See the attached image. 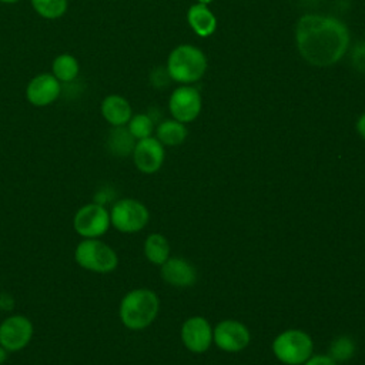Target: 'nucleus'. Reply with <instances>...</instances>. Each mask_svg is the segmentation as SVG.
Instances as JSON below:
<instances>
[{
    "instance_id": "obj_10",
    "label": "nucleus",
    "mask_w": 365,
    "mask_h": 365,
    "mask_svg": "<svg viewBox=\"0 0 365 365\" xmlns=\"http://www.w3.org/2000/svg\"><path fill=\"white\" fill-rule=\"evenodd\" d=\"M201 96L198 90L191 86L175 88L168 101L171 115L180 123H190L195 120L201 111Z\"/></svg>"
},
{
    "instance_id": "obj_1",
    "label": "nucleus",
    "mask_w": 365,
    "mask_h": 365,
    "mask_svg": "<svg viewBox=\"0 0 365 365\" xmlns=\"http://www.w3.org/2000/svg\"><path fill=\"white\" fill-rule=\"evenodd\" d=\"M295 41L304 60L317 67H327L346 53L349 30L336 17L304 14L295 27Z\"/></svg>"
},
{
    "instance_id": "obj_17",
    "label": "nucleus",
    "mask_w": 365,
    "mask_h": 365,
    "mask_svg": "<svg viewBox=\"0 0 365 365\" xmlns=\"http://www.w3.org/2000/svg\"><path fill=\"white\" fill-rule=\"evenodd\" d=\"M135 143L137 140L125 125L113 127L107 135V148L115 157H127L133 154Z\"/></svg>"
},
{
    "instance_id": "obj_12",
    "label": "nucleus",
    "mask_w": 365,
    "mask_h": 365,
    "mask_svg": "<svg viewBox=\"0 0 365 365\" xmlns=\"http://www.w3.org/2000/svg\"><path fill=\"white\" fill-rule=\"evenodd\" d=\"M164 145L155 137L138 140L133 150V160L135 167L145 174L158 171L164 163Z\"/></svg>"
},
{
    "instance_id": "obj_18",
    "label": "nucleus",
    "mask_w": 365,
    "mask_h": 365,
    "mask_svg": "<svg viewBox=\"0 0 365 365\" xmlns=\"http://www.w3.org/2000/svg\"><path fill=\"white\" fill-rule=\"evenodd\" d=\"M51 74L61 83L67 84L74 81L80 74V63L70 53H61L51 61Z\"/></svg>"
},
{
    "instance_id": "obj_8",
    "label": "nucleus",
    "mask_w": 365,
    "mask_h": 365,
    "mask_svg": "<svg viewBox=\"0 0 365 365\" xmlns=\"http://www.w3.org/2000/svg\"><path fill=\"white\" fill-rule=\"evenodd\" d=\"M33 324L24 315H10L0 324V345L7 352L21 351L33 336Z\"/></svg>"
},
{
    "instance_id": "obj_16",
    "label": "nucleus",
    "mask_w": 365,
    "mask_h": 365,
    "mask_svg": "<svg viewBox=\"0 0 365 365\" xmlns=\"http://www.w3.org/2000/svg\"><path fill=\"white\" fill-rule=\"evenodd\" d=\"M187 19L194 33L198 34L200 37H208L217 29V19L212 14V11L207 7V4H202V3L192 4L188 9Z\"/></svg>"
},
{
    "instance_id": "obj_26",
    "label": "nucleus",
    "mask_w": 365,
    "mask_h": 365,
    "mask_svg": "<svg viewBox=\"0 0 365 365\" xmlns=\"http://www.w3.org/2000/svg\"><path fill=\"white\" fill-rule=\"evenodd\" d=\"M0 308L3 309L13 308V298H10L7 294H0Z\"/></svg>"
},
{
    "instance_id": "obj_6",
    "label": "nucleus",
    "mask_w": 365,
    "mask_h": 365,
    "mask_svg": "<svg viewBox=\"0 0 365 365\" xmlns=\"http://www.w3.org/2000/svg\"><path fill=\"white\" fill-rule=\"evenodd\" d=\"M148 218L150 214L147 207L134 198L118 200L110 210L111 225L117 231L125 234L141 231L147 225Z\"/></svg>"
},
{
    "instance_id": "obj_7",
    "label": "nucleus",
    "mask_w": 365,
    "mask_h": 365,
    "mask_svg": "<svg viewBox=\"0 0 365 365\" xmlns=\"http://www.w3.org/2000/svg\"><path fill=\"white\" fill-rule=\"evenodd\" d=\"M110 225V211L97 202L83 205L73 218L74 231L83 238H100L107 232Z\"/></svg>"
},
{
    "instance_id": "obj_13",
    "label": "nucleus",
    "mask_w": 365,
    "mask_h": 365,
    "mask_svg": "<svg viewBox=\"0 0 365 365\" xmlns=\"http://www.w3.org/2000/svg\"><path fill=\"white\" fill-rule=\"evenodd\" d=\"M181 339L191 352H205L212 342V328L202 317L188 318L181 328Z\"/></svg>"
},
{
    "instance_id": "obj_29",
    "label": "nucleus",
    "mask_w": 365,
    "mask_h": 365,
    "mask_svg": "<svg viewBox=\"0 0 365 365\" xmlns=\"http://www.w3.org/2000/svg\"><path fill=\"white\" fill-rule=\"evenodd\" d=\"M20 0H0V3L1 4H16V3H19Z\"/></svg>"
},
{
    "instance_id": "obj_9",
    "label": "nucleus",
    "mask_w": 365,
    "mask_h": 365,
    "mask_svg": "<svg viewBox=\"0 0 365 365\" xmlns=\"http://www.w3.org/2000/svg\"><path fill=\"white\" fill-rule=\"evenodd\" d=\"M251 339L248 328L234 319H225L212 329V341L225 352H240L248 346Z\"/></svg>"
},
{
    "instance_id": "obj_24",
    "label": "nucleus",
    "mask_w": 365,
    "mask_h": 365,
    "mask_svg": "<svg viewBox=\"0 0 365 365\" xmlns=\"http://www.w3.org/2000/svg\"><path fill=\"white\" fill-rule=\"evenodd\" d=\"M351 60H352V66L358 71L365 73V41L355 44L351 53Z\"/></svg>"
},
{
    "instance_id": "obj_4",
    "label": "nucleus",
    "mask_w": 365,
    "mask_h": 365,
    "mask_svg": "<svg viewBox=\"0 0 365 365\" xmlns=\"http://www.w3.org/2000/svg\"><path fill=\"white\" fill-rule=\"evenodd\" d=\"M76 262L91 272L107 274L117 268L118 257L115 251L98 238H84L74 250Z\"/></svg>"
},
{
    "instance_id": "obj_11",
    "label": "nucleus",
    "mask_w": 365,
    "mask_h": 365,
    "mask_svg": "<svg viewBox=\"0 0 365 365\" xmlns=\"http://www.w3.org/2000/svg\"><path fill=\"white\" fill-rule=\"evenodd\" d=\"M61 94V83L51 73H40L26 86V98L34 107H47Z\"/></svg>"
},
{
    "instance_id": "obj_5",
    "label": "nucleus",
    "mask_w": 365,
    "mask_h": 365,
    "mask_svg": "<svg viewBox=\"0 0 365 365\" xmlns=\"http://www.w3.org/2000/svg\"><path fill=\"white\" fill-rule=\"evenodd\" d=\"M272 351L277 359L287 365H302L314 351L311 336L301 329H288L281 332L272 342Z\"/></svg>"
},
{
    "instance_id": "obj_30",
    "label": "nucleus",
    "mask_w": 365,
    "mask_h": 365,
    "mask_svg": "<svg viewBox=\"0 0 365 365\" xmlns=\"http://www.w3.org/2000/svg\"><path fill=\"white\" fill-rule=\"evenodd\" d=\"M212 0H198V3H202V4H208V3H211Z\"/></svg>"
},
{
    "instance_id": "obj_25",
    "label": "nucleus",
    "mask_w": 365,
    "mask_h": 365,
    "mask_svg": "<svg viewBox=\"0 0 365 365\" xmlns=\"http://www.w3.org/2000/svg\"><path fill=\"white\" fill-rule=\"evenodd\" d=\"M302 365H336L329 355H311Z\"/></svg>"
},
{
    "instance_id": "obj_23",
    "label": "nucleus",
    "mask_w": 365,
    "mask_h": 365,
    "mask_svg": "<svg viewBox=\"0 0 365 365\" xmlns=\"http://www.w3.org/2000/svg\"><path fill=\"white\" fill-rule=\"evenodd\" d=\"M355 351V344L349 336H339L336 338L329 348V356L335 361V362H341V361H346L354 355Z\"/></svg>"
},
{
    "instance_id": "obj_19",
    "label": "nucleus",
    "mask_w": 365,
    "mask_h": 365,
    "mask_svg": "<svg viewBox=\"0 0 365 365\" xmlns=\"http://www.w3.org/2000/svg\"><path fill=\"white\" fill-rule=\"evenodd\" d=\"M155 134V138L163 145H178L187 138L188 130L184 123H180L177 120H165L158 124Z\"/></svg>"
},
{
    "instance_id": "obj_21",
    "label": "nucleus",
    "mask_w": 365,
    "mask_h": 365,
    "mask_svg": "<svg viewBox=\"0 0 365 365\" xmlns=\"http://www.w3.org/2000/svg\"><path fill=\"white\" fill-rule=\"evenodd\" d=\"M33 10L46 20L63 17L68 9V0H30Z\"/></svg>"
},
{
    "instance_id": "obj_3",
    "label": "nucleus",
    "mask_w": 365,
    "mask_h": 365,
    "mask_svg": "<svg viewBox=\"0 0 365 365\" xmlns=\"http://www.w3.org/2000/svg\"><path fill=\"white\" fill-rule=\"evenodd\" d=\"M165 68L170 78L177 83H195L207 70V57L195 46L181 44L170 53Z\"/></svg>"
},
{
    "instance_id": "obj_15",
    "label": "nucleus",
    "mask_w": 365,
    "mask_h": 365,
    "mask_svg": "<svg viewBox=\"0 0 365 365\" xmlns=\"http://www.w3.org/2000/svg\"><path fill=\"white\" fill-rule=\"evenodd\" d=\"M103 118L113 127L127 125L133 115V108L127 98L118 94H110L103 98L100 104Z\"/></svg>"
},
{
    "instance_id": "obj_2",
    "label": "nucleus",
    "mask_w": 365,
    "mask_h": 365,
    "mask_svg": "<svg viewBox=\"0 0 365 365\" xmlns=\"http://www.w3.org/2000/svg\"><path fill=\"white\" fill-rule=\"evenodd\" d=\"M160 309V301L154 291L137 288L127 292L120 302V319L124 327L140 331L151 325Z\"/></svg>"
},
{
    "instance_id": "obj_27",
    "label": "nucleus",
    "mask_w": 365,
    "mask_h": 365,
    "mask_svg": "<svg viewBox=\"0 0 365 365\" xmlns=\"http://www.w3.org/2000/svg\"><path fill=\"white\" fill-rule=\"evenodd\" d=\"M356 131L362 138H365V113L356 121Z\"/></svg>"
},
{
    "instance_id": "obj_28",
    "label": "nucleus",
    "mask_w": 365,
    "mask_h": 365,
    "mask_svg": "<svg viewBox=\"0 0 365 365\" xmlns=\"http://www.w3.org/2000/svg\"><path fill=\"white\" fill-rule=\"evenodd\" d=\"M7 354H9V352L0 345V365L7 359Z\"/></svg>"
},
{
    "instance_id": "obj_14",
    "label": "nucleus",
    "mask_w": 365,
    "mask_h": 365,
    "mask_svg": "<svg viewBox=\"0 0 365 365\" xmlns=\"http://www.w3.org/2000/svg\"><path fill=\"white\" fill-rule=\"evenodd\" d=\"M161 277L174 287H190L195 282L197 272L188 261L174 257L161 264Z\"/></svg>"
},
{
    "instance_id": "obj_20",
    "label": "nucleus",
    "mask_w": 365,
    "mask_h": 365,
    "mask_svg": "<svg viewBox=\"0 0 365 365\" xmlns=\"http://www.w3.org/2000/svg\"><path fill=\"white\" fill-rule=\"evenodd\" d=\"M144 255L153 264H164L170 258V245L167 238L161 234H150L144 242Z\"/></svg>"
},
{
    "instance_id": "obj_22",
    "label": "nucleus",
    "mask_w": 365,
    "mask_h": 365,
    "mask_svg": "<svg viewBox=\"0 0 365 365\" xmlns=\"http://www.w3.org/2000/svg\"><path fill=\"white\" fill-rule=\"evenodd\" d=\"M127 128L131 133V135L138 141L151 137L154 131V120L148 114H134L127 123Z\"/></svg>"
}]
</instances>
